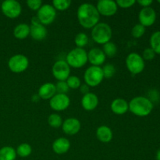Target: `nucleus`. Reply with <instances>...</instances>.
<instances>
[{
    "label": "nucleus",
    "mask_w": 160,
    "mask_h": 160,
    "mask_svg": "<svg viewBox=\"0 0 160 160\" xmlns=\"http://www.w3.org/2000/svg\"><path fill=\"white\" fill-rule=\"evenodd\" d=\"M1 10L8 18L16 19L21 14L22 6L16 0H6L2 2Z\"/></svg>",
    "instance_id": "1a4fd4ad"
},
{
    "label": "nucleus",
    "mask_w": 160,
    "mask_h": 160,
    "mask_svg": "<svg viewBox=\"0 0 160 160\" xmlns=\"http://www.w3.org/2000/svg\"><path fill=\"white\" fill-rule=\"evenodd\" d=\"M98 97L95 93L89 92L83 95L81 98V106L86 111H92L98 106Z\"/></svg>",
    "instance_id": "dca6fc26"
},
{
    "label": "nucleus",
    "mask_w": 160,
    "mask_h": 160,
    "mask_svg": "<svg viewBox=\"0 0 160 160\" xmlns=\"http://www.w3.org/2000/svg\"><path fill=\"white\" fill-rule=\"evenodd\" d=\"M95 6L99 15L104 17H112L118 10L117 2L113 0H99Z\"/></svg>",
    "instance_id": "f8f14e48"
},
{
    "label": "nucleus",
    "mask_w": 160,
    "mask_h": 160,
    "mask_svg": "<svg viewBox=\"0 0 160 160\" xmlns=\"http://www.w3.org/2000/svg\"><path fill=\"white\" fill-rule=\"evenodd\" d=\"M129 110L137 117H144L149 115L152 111L153 102L145 96H136L128 102Z\"/></svg>",
    "instance_id": "f03ea898"
},
{
    "label": "nucleus",
    "mask_w": 160,
    "mask_h": 160,
    "mask_svg": "<svg viewBox=\"0 0 160 160\" xmlns=\"http://www.w3.org/2000/svg\"><path fill=\"white\" fill-rule=\"evenodd\" d=\"M67 85H68L70 89H79V88L81 85V79L78 78V76H74V75H70L67 80L66 81Z\"/></svg>",
    "instance_id": "c756f323"
},
{
    "label": "nucleus",
    "mask_w": 160,
    "mask_h": 160,
    "mask_svg": "<svg viewBox=\"0 0 160 160\" xmlns=\"http://www.w3.org/2000/svg\"><path fill=\"white\" fill-rule=\"evenodd\" d=\"M30 35V25L26 23L17 24L13 29V36L19 40L26 39Z\"/></svg>",
    "instance_id": "4be33fe9"
},
{
    "label": "nucleus",
    "mask_w": 160,
    "mask_h": 160,
    "mask_svg": "<svg viewBox=\"0 0 160 160\" xmlns=\"http://www.w3.org/2000/svg\"><path fill=\"white\" fill-rule=\"evenodd\" d=\"M31 25H35V24H38V23H41L40 21H39V20L38 19V17H36V16H34V17H33L32 18H31Z\"/></svg>",
    "instance_id": "58836bf2"
},
{
    "label": "nucleus",
    "mask_w": 160,
    "mask_h": 160,
    "mask_svg": "<svg viewBox=\"0 0 160 160\" xmlns=\"http://www.w3.org/2000/svg\"><path fill=\"white\" fill-rule=\"evenodd\" d=\"M113 134L109 127L106 125H102L98 127L96 130V138L99 142L102 143H109L112 141Z\"/></svg>",
    "instance_id": "412c9836"
},
{
    "label": "nucleus",
    "mask_w": 160,
    "mask_h": 160,
    "mask_svg": "<svg viewBox=\"0 0 160 160\" xmlns=\"http://www.w3.org/2000/svg\"><path fill=\"white\" fill-rule=\"evenodd\" d=\"M102 51L106 57L113 58L117 54V46L114 42H109L103 45Z\"/></svg>",
    "instance_id": "393cba45"
},
{
    "label": "nucleus",
    "mask_w": 160,
    "mask_h": 160,
    "mask_svg": "<svg viewBox=\"0 0 160 160\" xmlns=\"http://www.w3.org/2000/svg\"><path fill=\"white\" fill-rule=\"evenodd\" d=\"M145 28L140 23H137V24L134 25L131 30V35L134 38H140L145 34Z\"/></svg>",
    "instance_id": "7c9ffc66"
},
{
    "label": "nucleus",
    "mask_w": 160,
    "mask_h": 160,
    "mask_svg": "<svg viewBox=\"0 0 160 160\" xmlns=\"http://www.w3.org/2000/svg\"><path fill=\"white\" fill-rule=\"evenodd\" d=\"M78 23L85 29H92L99 23L100 15L96 6L92 3L84 2L80 5L77 11Z\"/></svg>",
    "instance_id": "f257e3e1"
},
{
    "label": "nucleus",
    "mask_w": 160,
    "mask_h": 160,
    "mask_svg": "<svg viewBox=\"0 0 160 160\" xmlns=\"http://www.w3.org/2000/svg\"><path fill=\"white\" fill-rule=\"evenodd\" d=\"M43 5L41 0H28L27 1V6L31 10L38 11L41 8V6Z\"/></svg>",
    "instance_id": "72a5a7b5"
},
{
    "label": "nucleus",
    "mask_w": 160,
    "mask_h": 160,
    "mask_svg": "<svg viewBox=\"0 0 160 160\" xmlns=\"http://www.w3.org/2000/svg\"><path fill=\"white\" fill-rule=\"evenodd\" d=\"M106 56L102 49L98 48H93L88 52V62L92 66L100 67L106 62Z\"/></svg>",
    "instance_id": "2eb2a0df"
},
{
    "label": "nucleus",
    "mask_w": 160,
    "mask_h": 160,
    "mask_svg": "<svg viewBox=\"0 0 160 160\" xmlns=\"http://www.w3.org/2000/svg\"><path fill=\"white\" fill-rule=\"evenodd\" d=\"M30 35L34 40L42 41L45 39L48 35V31L45 26L42 25V23L30 25Z\"/></svg>",
    "instance_id": "aec40b11"
},
{
    "label": "nucleus",
    "mask_w": 160,
    "mask_h": 160,
    "mask_svg": "<svg viewBox=\"0 0 160 160\" xmlns=\"http://www.w3.org/2000/svg\"><path fill=\"white\" fill-rule=\"evenodd\" d=\"M70 99L66 94L56 93L49 100V106L52 110L56 112L64 111L70 106Z\"/></svg>",
    "instance_id": "9b49d317"
},
{
    "label": "nucleus",
    "mask_w": 160,
    "mask_h": 160,
    "mask_svg": "<svg viewBox=\"0 0 160 160\" xmlns=\"http://www.w3.org/2000/svg\"><path fill=\"white\" fill-rule=\"evenodd\" d=\"M139 23L145 28L151 27L156 20V12L152 7L142 8L138 14Z\"/></svg>",
    "instance_id": "ddd939ff"
},
{
    "label": "nucleus",
    "mask_w": 160,
    "mask_h": 160,
    "mask_svg": "<svg viewBox=\"0 0 160 160\" xmlns=\"http://www.w3.org/2000/svg\"><path fill=\"white\" fill-rule=\"evenodd\" d=\"M103 79L104 75L101 67L91 66L84 71V81L89 87H97L102 82Z\"/></svg>",
    "instance_id": "39448f33"
},
{
    "label": "nucleus",
    "mask_w": 160,
    "mask_h": 160,
    "mask_svg": "<svg viewBox=\"0 0 160 160\" xmlns=\"http://www.w3.org/2000/svg\"><path fill=\"white\" fill-rule=\"evenodd\" d=\"M126 67L130 73L137 75L143 71L145 67V62L140 54L131 52L126 58Z\"/></svg>",
    "instance_id": "423d86ee"
},
{
    "label": "nucleus",
    "mask_w": 160,
    "mask_h": 160,
    "mask_svg": "<svg viewBox=\"0 0 160 160\" xmlns=\"http://www.w3.org/2000/svg\"><path fill=\"white\" fill-rule=\"evenodd\" d=\"M88 36L84 32H80L77 34L74 38V43L76 45L77 48H84V46L88 45Z\"/></svg>",
    "instance_id": "cd10ccee"
},
{
    "label": "nucleus",
    "mask_w": 160,
    "mask_h": 160,
    "mask_svg": "<svg viewBox=\"0 0 160 160\" xmlns=\"http://www.w3.org/2000/svg\"><path fill=\"white\" fill-rule=\"evenodd\" d=\"M81 128V123L78 119L74 117L67 118L62 122V130L64 134L67 135H75L80 131Z\"/></svg>",
    "instance_id": "4468645a"
},
{
    "label": "nucleus",
    "mask_w": 160,
    "mask_h": 160,
    "mask_svg": "<svg viewBox=\"0 0 160 160\" xmlns=\"http://www.w3.org/2000/svg\"><path fill=\"white\" fill-rule=\"evenodd\" d=\"M57 12L51 4H43L37 11L36 17L44 26L51 24L56 18Z\"/></svg>",
    "instance_id": "6e6552de"
},
{
    "label": "nucleus",
    "mask_w": 160,
    "mask_h": 160,
    "mask_svg": "<svg viewBox=\"0 0 160 160\" xmlns=\"http://www.w3.org/2000/svg\"><path fill=\"white\" fill-rule=\"evenodd\" d=\"M94 42L99 45H105L110 42L112 36V31L111 27L104 22H99L93 28L91 32Z\"/></svg>",
    "instance_id": "7ed1b4c3"
},
{
    "label": "nucleus",
    "mask_w": 160,
    "mask_h": 160,
    "mask_svg": "<svg viewBox=\"0 0 160 160\" xmlns=\"http://www.w3.org/2000/svg\"><path fill=\"white\" fill-rule=\"evenodd\" d=\"M142 56L144 60H152L156 56V53L151 48H146L142 52Z\"/></svg>",
    "instance_id": "c9c22d12"
},
{
    "label": "nucleus",
    "mask_w": 160,
    "mask_h": 160,
    "mask_svg": "<svg viewBox=\"0 0 160 160\" xmlns=\"http://www.w3.org/2000/svg\"><path fill=\"white\" fill-rule=\"evenodd\" d=\"M117 6L122 9H128L136 3L135 0H117L116 1Z\"/></svg>",
    "instance_id": "f704fd0d"
},
{
    "label": "nucleus",
    "mask_w": 160,
    "mask_h": 160,
    "mask_svg": "<svg viewBox=\"0 0 160 160\" xmlns=\"http://www.w3.org/2000/svg\"><path fill=\"white\" fill-rule=\"evenodd\" d=\"M110 109L116 115H123L129 110V106L126 99L117 98L112 100L110 105Z\"/></svg>",
    "instance_id": "a211bd4d"
},
{
    "label": "nucleus",
    "mask_w": 160,
    "mask_h": 160,
    "mask_svg": "<svg viewBox=\"0 0 160 160\" xmlns=\"http://www.w3.org/2000/svg\"><path fill=\"white\" fill-rule=\"evenodd\" d=\"M17 155L20 158H27L31 156L32 152V148L28 143H22L16 149Z\"/></svg>",
    "instance_id": "a878e982"
},
{
    "label": "nucleus",
    "mask_w": 160,
    "mask_h": 160,
    "mask_svg": "<svg viewBox=\"0 0 160 160\" xmlns=\"http://www.w3.org/2000/svg\"><path fill=\"white\" fill-rule=\"evenodd\" d=\"M62 119L59 114L52 113L48 117V123L50 127L53 128H59L62 127Z\"/></svg>",
    "instance_id": "bb28decb"
},
{
    "label": "nucleus",
    "mask_w": 160,
    "mask_h": 160,
    "mask_svg": "<svg viewBox=\"0 0 160 160\" xmlns=\"http://www.w3.org/2000/svg\"><path fill=\"white\" fill-rule=\"evenodd\" d=\"M156 160H160V149H159L156 152Z\"/></svg>",
    "instance_id": "ea45409f"
},
{
    "label": "nucleus",
    "mask_w": 160,
    "mask_h": 160,
    "mask_svg": "<svg viewBox=\"0 0 160 160\" xmlns=\"http://www.w3.org/2000/svg\"><path fill=\"white\" fill-rule=\"evenodd\" d=\"M66 62L70 67L74 69L81 68L88 62V52L84 48L76 47L67 53Z\"/></svg>",
    "instance_id": "20e7f679"
},
{
    "label": "nucleus",
    "mask_w": 160,
    "mask_h": 160,
    "mask_svg": "<svg viewBox=\"0 0 160 160\" xmlns=\"http://www.w3.org/2000/svg\"><path fill=\"white\" fill-rule=\"evenodd\" d=\"M158 2H159V3H160V0H159V1H158Z\"/></svg>",
    "instance_id": "a19ab883"
},
{
    "label": "nucleus",
    "mask_w": 160,
    "mask_h": 160,
    "mask_svg": "<svg viewBox=\"0 0 160 160\" xmlns=\"http://www.w3.org/2000/svg\"><path fill=\"white\" fill-rule=\"evenodd\" d=\"M52 148L56 154H65L70 150V142L66 138H58L53 142Z\"/></svg>",
    "instance_id": "6ab92c4d"
},
{
    "label": "nucleus",
    "mask_w": 160,
    "mask_h": 160,
    "mask_svg": "<svg viewBox=\"0 0 160 160\" xmlns=\"http://www.w3.org/2000/svg\"><path fill=\"white\" fill-rule=\"evenodd\" d=\"M137 2L143 8H146L150 7V6L152 4L153 2L152 1V0H138Z\"/></svg>",
    "instance_id": "e433bc0d"
},
{
    "label": "nucleus",
    "mask_w": 160,
    "mask_h": 160,
    "mask_svg": "<svg viewBox=\"0 0 160 160\" xmlns=\"http://www.w3.org/2000/svg\"><path fill=\"white\" fill-rule=\"evenodd\" d=\"M52 73L58 81H66L70 76V67L66 60H58L52 67Z\"/></svg>",
    "instance_id": "9d476101"
},
{
    "label": "nucleus",
    "mask_w": 160,
    "mask_h": 160,
    "mask_svg": "<svg viewBox=\"0 0 160 160\" xmlns=\"http://www.w3.org/2000/svg\"><path fill=\"white\" fill-rule=\"evenodd\" d=\"M56 94V84L53 83H45L38 88V95L41 99L50 100Z\"/></svg>",
    "instance_id": "f3484780"
},
{
    "label": "nucleus",
    "mask_w": 160,
    "mask_h": 160,
    "mask_svg": "<svg viewBox=\"0 0 160 160\" xmlns=\"http://www.w3.org/2000/svg\"><path fill=\"white\" fill-rule=\"evenodd\" d=\"M150 48L156 54L160 55V31L153 33L150 37Z\"/></svg>",
    "instance_id": "b1692460"
},
{
    "label": "nucleus",
    "mask_w": 160,
    "mask_h": 160,
    "mask_svg": "<svg viewBox=\"0 0 160 160\" xmlns=\"http://www.w3.org/2000/svg\"><path fill=\"white\" fill-rule=\"evenodd\" d=\"M102 70L104 78H112L116 73V67L111 63H107L104 65Z\"/></svg>",
    "instance_id": "2f4dec72"
},
{
    "label": "nucleus",
    "mask_w": 160,
    "mask_h": 160,
    "mask_svg": "<svg viewBox=\"0 0 160 160\" xmlns=\"http://www.w3.org/2000/svg\"><path fill=\"white\" fill-rule=\"evenodd\" d=\"M56 93L59 94H66L67 95V92L70 91V88H69L66 81H58L56 84Z\"/></svg>",
    "instance_id": "473e14b6"
},
{
    "label": "nucleus",
    "mask_w": 160,
    "mask_h": 160,
    "mask_svg": "<svg viewBox=\"0 0 160 160\" xmlns=\"http://www.w3.org/2000/svg\"><path fill=\"white\" fill-rule=\"evenodd\" d=\"M17 152L11 146H4L0 148V160H16Z\"/></svg>",
    "instance_id": "5701e85b"
},
{
    "label": "nucleus",
    "mask_w": 160,
    "mask_h": 160,
    "mask_svg": "<svg viewBox=\"0 0 160 160\" xmlns=\"http://www.w3.org/2000/svg\"><path fill=\"white\" fill-rule=\"evenodd\" d=\"M71 5L70 0H54L52 2V6L55 8L56 10L64 11L69 9Z\"/></svg>",
    "instance_id": "c85d7f7f"
},
{
    "label": "nucleus",
    "mask_w": 160,
    "mask_h": 160,
    "mask_svg": "<svg viewBox=\"0 0 160 160\" xmlns=\"http://www.w3.org/2000/svg\"><path fill=\"white\" fill-rule=\"evenodd\" d=\"M29 59L25 55L16 54L11 56L8 61V67L12 73H20L29 67Z\"/></svg>",
    "instance_id": "0eeeda50"
},
{
    "label": "nucleus",
    "mask_w": 160,
    "mask_h": 160,
    "mask_svg": "<svg viewBox=\"0 0 160 160\" xmlns=\"http://www.w3.org/2000/svg\"><path fill=\"white\" fill-rule=\"evenodd\" d=\"M89 86H88L87 84H81V87L79 88V89H80V92H81V93L83 94V95H86V94H88V93H89Z\"/></svg>",
    "instance_id": "4c0bfd02"
}]
</instances>
